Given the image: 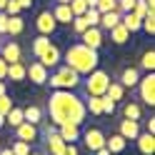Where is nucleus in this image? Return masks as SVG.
Here are the masks:
<instances>
[{
	"label": "nucleus",
	"instance_id": "obj_1",
	"mask_svg": "<svg viewBox=\"0 0 155 155\" xmlns=\"http://www.w3.org/2000/svg\"><path fill=\"white\" fill-rule=\"evenodd\" d=\"M48 113H50L53 125H83L88 118V110H85V100L80 95H75L73 90H55L50 98H48Z\"/></svg>",
	"mask_w": 155,
	"mask_h": 155
},
{
	"label": "nucleus",
	"instance_id": "obj_2",
	"mask_svg": "<svg viewBox=\"0 0 155 155\" xmlns=\"http://www.w3.org/2000/svg\"><path fill=\"white\" fill-rule=\"evenodd\" d=\"M63 60H65L68 68H73L78 75H88L100 65V55H98V50H93V48L83 45V43H73L63 53Z\"/></svg>",
	"mask_w": 155,
	"mask_h": 155
},
{
	"label": "nucleus",
	"instance_id": "obj_3",
	"mask_svg": "<svg viewBox=\"0 0 155 155\" xmlns=\"http://www.w3.org/2000/svg\"><path fill=\"white\" fill-rule=\"evenodd\" d=\"M48 83H50L53 90H75L78 85L83 83V75H78L73 68H68V65H58V68H53V73L48 75Z\"/></svg>",
	"mask_w": 155,
	"mask_h": 155
},
{
	"label": "nucleus",
	"instance_id": "obj_4",
	"mask_svg": "<svg viewBox=\"0 0 155 155\" xmlns=\"http://www.w3.org/2000/svg\"><path fill=\"white\" fill-rule=\"evenodd\" d=\"M83 85H85V95H95V98H103L105 90H108V85H110V75L105 73V70H100V68H95L93 73L85 75Z\"/></svg>",
	"mask_w": 155,
	"mask_h": 155
},
{
	"label": "nucleus",
	"instance_id": "obj_5",
	"mask_svg": "<svg viewBox=\"0 0 155 155\" xmlns=\"http://www.w3.org/2000/svg\"><path fill=\"white\" fill-rule=\"evenodd\" d=\"M135 88H138L140 100L153 108V105H155V75H153V73H145L140 80H138V85H135Z\"/></svg>",
	"mask_w": 155,
	"mask_h": 155
},
{
	"label": "nucleus",
	"instance_id": "obj_6",
	"mask_svg": "<svg viewBox=\"0 0 155 155\" xmlns=\"http://www.w3.org/2000/svg\"><path fill=\"white\" fill-rule=\"evenodd\" d=\"M0 58L10 65V63H23V48L18 40H5L0 43Z\"/></svg>",
	"mask_w": 155,
	"mask_h": 155
},
{
	"label": "nucleus",
	"instance_id": "obj_7",
	"mask_svg": "<svg viewBox=\"0 0 155 155\" xmlns=\"http://www.w3.org/2000/svg\"><path fill=\"white\" fill-rule=\"evenodd\" d=\"M80 138H83L85 148H88L90 153H95V150L105 148V133H103L100 128H88L85 133H80Z\"/></svg>",
	"mask_w": 155,
	"mask_h": 155
},
{
	"label": "nucleus",
	"instance_id": "obj_8",
	"mask_svg": "<svg viewBox=\"0 0 155 155\" xmlns=\"http://www.w3.org/2000/svg\"><path fill=\"white\" fill-rule=\"evenodd\" d=\"M48 75H50V70L40 60H33L30 65H25V78H30V83H35V85H45Z\"/></svg>",
	"mask_w": 155,
	"mask_h": 155
},
{
	"label": "nucleus",
	"instance_id": "obj_9",
	"mask_svg": "<svg viewBox=\"0 0 155 155\" xmlns=\"http://www.w3.org/2000/svg\"><path fill=\"white\" fill-rule=\"evenodd\" d=\"M55 28H58V23H55V18H53L50 10H40V13H38V18H35V30L40 33V35H48V38H50V35L55 33Z\"/></svg>",
	"mask_w": 155,
	"mask_h": 155
},
{
	"label": "nucleus",
	"instance_id": "obj_10",
	"mask_svg": "<svg viewBox=\"0 0 155 155\" xmlns=\"http://www.w3.org/2000/svg\"><path fill=\"white\" fill-rule=\"evenodd\" d=\"M38 135H40V130H38V125L33 123H20L15 128V140H23V143H35Z\"/></svg>",
	"mask_w": 155,
	"mask_h": 155
},
{
	"label": "nucleus",
	"instance_id": "obj_11",
	"mask_svg": "<svg viewBox=\"0 0 155 155\" xmlns=\"http://www.w3.org/2000/svg\"><path fill=\"white\" fill-rule=\"evenodd\" d=\"M38 60H40L45 68H48V70H50V68H58V65H60V60H63V53H60V48H58V45H48V50L40 55V58H38Z\"/></svg>",
	"mask_w": 155,
	"mask_h": 155
},
{
	"label": "nucleus",
	"instance_id": "obj_12",
	"mask_svg": "<svg viewBox=\"0 0 155 155\" xmlns=\"http://www.w3.org/2000/svg\"><path fill=\"white\" fill-rule=\"evenodd\" d=\"M80 43L93 48V50H100V45H103V30H100V28H88L85 33H80Z\"/></svg>",
	"mask_w": 155,
	"mask_h": 155
},
{
	"label": "nucleus",
	"instance_id": "obj_13",
	"mask_svg": "<svg viewBox=\"0 0 155 155\" xmlns=\"http://www.w3.org/2000/svg\"><path fill=\"white\" fill-rule=\"evenodd\" d=\"M53 18H55V23L58 25H70L73 23V10H70V5H65V3H55V8H53Z\"/></svg>",
	"mask_w": 155,
	"mask_h": 155
},
{
	"label": "nucleus",
	"instance_id": "obj_14",
	"mask_svg": "<svg viewBox=\"0 0 155 155\" xmlns=\"http://www.w3.org/2000/svg\"><path fill=\"white\" fill-rule=\"evenodd\" d=\"M118 133L123 135V138L125 140H135V138H138V135H140V123L138 120H120L118 123Z\"/></svg>",
	"mask_w": 155,
	"mask_h": 155
},
{
	"label": "nucleus",
	"instance_id": "obj_15",
	"mask_svg": "<svg viewBox=\"0 0 155 155\" xmlns=\"http://www.w3.org/2000/svg\"><path fill=\"white\" fill-rule=\"evenodd\" d=\"M135 145H138L140 155H153V153H155V138H153V133L140 130V135L135 138Z\"/></svg>",
	"mask_w": 155,
	"mask_h": 155
},
{
	"label": "nucleus",
	"instance_id": "obj_16",
	"mask_svg": "<svg viewBox=\"0 0 155 155\" xmlns=\"http://www.w3.org/2000/svg\"><path fill=\"white\" fill-rule=\"evenodd\" d=\"M120 113H123L125 120H138V123L143 120V105L135 103V100H128V103L120 108Z\"/></svg>",
	"mask_w": 155,
	"mask_h": 155
},
{
	"label": "nucleus",
	"instance_id": "obj_17",
	"mask_svg": "<svg viewBox=\"0 0 155 155\" xmlns=\"http://www.w3.org/2000/svg\"><path fill=\"white\" fill-rule=\"evenodd\" d=\"M58 135H60L65 143H75V140H80V125H73V123L58 125Z\"/></svg>",
	"mask_w": 155,
	"mask_h": 155
},
{
	"label": "nucleus",
	"instance_id": "obj_18",
	"mask_svg": "<svg viewBox=\"0 0 155 155\" xmlns=\"http://www.w3.org/2000/svg\"><path fill=\"white\" fill-rule=\"evenodd\" d=\"M105 148L110 150V155H118V153H123L128 148V140H125L120 133H113L110 138H105Z\"/></svg>",
	"mask_w": 155,
	"mask_h": 155
},
{
	"label": "nucleus",
	"instance_id": "obj_19",
	"mask_svg": "<svg viewBox=\"0 0 155 155\" xmlns=\"http://www.w3.org/2000/svg\"><path fill=\"white\" fill-rule=\"evenodd\" d=\"M138 80H140V70H138V68H125V70L120 73V80H118V83L128 90V88H135Z\"/></svg>",
	"mask_w": 155,
	"mask_h": 155
},
{
	"label": "nucleus",
	"instance_id": "obj_20",
	"mask_svg": "<svg viewBox=\"0 0 155 155\" xmlns=\"http://www.w3.org/2000/svg\"><path fill=\"white\" fill-rule=\"evenodd\" d=\"M23 30H25V20H23V15H10V18H8V33H5V35L18 38V35H23Z\"/></svg>",
	"mask_w": 155,
	"mask_h": 155
},
{
	"label": "nucleus",
	"instance_id": "obj_21",
	"mask_svg": "<svg viewBox=\"0 0 155 155\" xmlns=\"http://www.w3.org/2000/svg\"><path fill=\"white\" fill-rule=\"evenodd\" d=\"M110 40L115 43V45H123V43H128L130 40V33H128V28H125L123 23H118V25H115V28H110Z\"/></svg>",
	"mask_w": 155,
	"mask_h": 155
},
{
	"label": "nucleus",
	"instance_id": "obj_22",
	"mask_svg": "<svg viewBox=\"0 0 155 155\" xmlns=\"http://www.w3.org/2000/svg\"><path fill=\"white\" fill-rule=\"evenodd\" d=\"M105 98L108 100H113L115 105H118L123 98H125V88L118 83V80H110V85H108V90H105Z\"/></svg>",
	"mask_w": 155,
	"mask_h": 155
},
{
	"label": "nucleus",
	"instance_id": "obj_23",
	"mask_svg": "<svg viewBox=\"0 0 155 155\" xmlns=\"http://www.w3.org/2000/svg\"><path fill=\"white\" fill-rule=\"evenodd\" d=\"M23 120L25 123H33V125H40L43 123V108H38V105H28V108H23Z\"/></svg>",
	"mask_w": 155,
	"mask_h": 155
},
{
	"label": "nucleus",
	"instance_id": "obj_24",
	"mask_svg": "<svg viewBox=\"0 0 155 155\" xmlns=\"http://www.w3.org/2000/svg\"><path fill=\"white\" fill-rule=\"evenodd\" d=\"M5 78H10L13 83H23L25 80V63H10V65H8Z\"/></svg>",
	"mask_w": 155,
	"mask_h": 155
},
{
	"label": "nucleus",
	"instance_id": "obj_25",
	"mask_svg": "<svg viewBox=\"0 0 155 155\" xmlns=\"http://www.w3.org/2000/svg\"><path fill=\"white\" fill-rule=\"evenodd\" d=\"M120 23V13L118 10H113V13H103L100 15V30H110V28H115V25H118Z\"/></svg>",
	"mask_w": 155,
	"mask_h": 155
},
{
	"label": "nucleus",
	"instance_id": "obj_26",
	"mask_svg": "<svg viewBox=\"0 0 155 155\" xmlns=\"http://www.w3.org/2000/svg\"><path fill=\"white\" fill-rule=\"evenodd\" d=\"M48 45H50V38H48V35H38L35 40H33L30 50H33V55H35V60H38V58H40V55L48 50Z\"/></svg>",
	"mask_w": 155,
	"mask_h": 155
},
{
	"label": "nucleus",
	"instance_id": "obj_27",
	"mask_svg": "<svg viewBox=\"0 0 155 155\" xmlns=\"http://www.w3.org/2000/svg\"><path fill=\"white\" fill-rule=\"evenodd\" d=\"M85 100V110L90 115H103V98H95V95H88Z\"/></svg>",
	"mask_w": 155,
	"mask_h": 155
},
{
	"label": "nucleus",
	"instance_id": "obj_28",
	"mask_svg": "<svg viewBox=\"0 0 155 155\" xmlns=\"http://www.w3.org/2000/svg\"><path fill=\"white\" fill-rule=\"evenodd\" d=\"M120 23L128 28V33H130V35L140 30V18H135L133 13H123V15H120Z\"/></svg>",
	"mask_w": 155,
	"mask_h": 155
},
{
	"label": "nucleus",
	"instance_id": "obj_29",
	"mask_svg": "<svg viewBox=\"0 0 155 155\" xmlns=\"http://www.w3.org/2000/svg\"><path fill=\"white\" fill-rule=\"evenodd\" d=\"M5 123L10 125V128H18L20 123H25V120H23V108H15V105H13V110L5 115Z\"/></svg>",
	"mask_w": 155,
	"mask_h": 155
},
{
	"label": "nucleus",
	"instance_id": "obj_30",
	"mask_svg": "<svg viewBox=\"0 0 155 155\" xmlns=\"http://www.w3.org/2000/svg\"><path fill=\"white\" fill-rule=\"evenodd\" d=\"M140 68H143V70H148V73H153V68H155V50H153V48L143 53V58H140Z\"/></svg>",
	"mask_w": 155,
	"mask_h": 155
},
{
	"label": "nucleus",
	"instance_id": "obj_31",
	"mask_svg": "<svg viewBox=\"0 0 155 155\" xmlns=\"http://www.w3.org/2000/svg\"><path fill=\"white\" fill-rule=\"evenodd\" d=\"M140 30H145L148 35H153V33H155V10H150V13L140 20Z\"/></svg>",
	"mask_w": 155,
	"mask_h": 155
},
{
	"label": "nucleus",
	"instance_id": "obj_32",
	"mask_svg": "<svg viewBox=\"0 0 155 155\" xmlns=\"http://www.w3.org/2000/svg\"><path fill=\"white\" fill-rule=\"evenodd\" d=\"M95 10H98L100 15L103 13H113V10H118V0H98Z\"/></svg>",
	"mask_w": 155,
	"mask_h": 155
},
{
	"label": "nucleus",
	"instance_id": "obj_33",
	"mask_svg": "<svg viewBox=\"0 0 155 155\" xmlns=\"http://www.w3.org/2000/svg\"><path fill=\"white\" fill-rule=\"evenodd\" d=\"M148 13H150V8H148V3H145V0H135V5H133V15L143 20Z\"/></svg>",
	"mask_w": 155,
	"mask_h": 155
},
{
	"label": "nucleus",
	"instance_id": "obj_34",
	"mask_svg": "<svg viewBox=\"0 0 155 155\" xmlns=\"http://www.w3.org/2000/svg\"><path fill=\"white\" fill-rule=\"evenodd\" d=\"M70 25H73V30H75L78 35H80V33H85V30L90 28V25H88V20H85V15H75Z\"/></svg>",
	"mask_w": 155,
	"mask_h": 155
},
{
	"label": "nucleus",
	"instance_id": "obj_35",
	"mask_svg": "<svg viewBox=\"0 0 155 155\" xmlns=\"http://www.w3.org/2000/svg\"><path fill=\"white\" fill-rule=\"evenodd\" d=\"M85 20H88L90 28H98L100 25V13L95 10V8H88V10H85Z\"/></svg>",
	"mask_w": 155,
	"mask_h": 155
},
{
	"label": "nucleus",
	"instance_id": "obj_36",
	"mask_svg": "<svg viewBox=\"0 0 155 155\" xmlns=\"http://www.w3.org/2000/svg\"><path fill=\"white\" fill-rule=\"evenodd\" d=\"M10 150H13V155H28V153H30V143L15 140V143L10 145Z\"/></svg>",
	"mask_w": 155,
	"mask_h": 155
},
{
	"label": "nucleus",
	"instance_id": "obj_37",
	"mask_svg": "<svg viewBox=\"0 0 155 155\" xmlns=\"http://www.w3.org/2000/svg\"><path fill=\"white\" fill-rule=\"evenodd\" d=\"M70 10H73V15H85V10H88V3L85 0H70Z\"/></svg>",
	"mask_w": 155,
	"mask_h": 155
},
{
	"label": "nucleus",
	"instance_id": "obj_38",
	"mask_svg": "<svg viewBox=\"0 0 155 155\" xmlns=\"http://www.w3.org/2000/svg\"><path fill=\"white\" fill-rule=\"evenodd\" d=\"M10 110H13V100L8 98V93H5V95H0V113H3V115H8Z\"/></svg>",
	"mask_w": 155,
	"mask_h": 155
},
{
	"label": "nucleus",
	"instance_id": "obj_39",
	"mask_svg": "<svg viewBox=\"0 0 155 155\" xmlns=\"http://www.w3.org/2000/svg\"><path fill=\"white\" fill-rule=\"evenodd\" d=\"M3 13H5V15H20L23 10H20V5H18V0H8V5H5Z\"/></svg>",
	"mask_w": 155,
	"mask_h": 155
},
{
	"label": "nucleus",
	"instance_id": "obj_40",
	"mask_svg": "<svg viewBox=\"0 0 155 155\" xmlns=\"http://www.w3.org/2000/svg\"><path fill=\"white\" fill-rule=\"evenodd\" d=\"M133 5H135V0H118V13H133Z\"/></svg>",
	"mask_w": 155,
	"mask_h": 155
},
{
	"label": "nucleus",
	"instance_id": "obj_41",
	"mask_svg": "<svg viewBox=\"0 0 155 155\" xmlns=\"http://www.w3.org/2000/svg\"><path fill=\"white\" fill-rule=\"evenodd\" d=\"M115 108H118V105H115L113 100H108V98L103 95V115H113V113H115Z\"/></svg>",
	"mask_w": 155,
	"mask_h": 155
},
{
	"label": "nucleus",
	"instance_id": "obj_42",
	"mask_svg": "<svg viewBox=\"0 0 155 155\" xmlns=\"http://www.w3.org/2000/svg\"><path fill=\"white\" fill-rule=\"evenodd\" d=\"M63 155H80V150H78V145H75V143H68V145H65V150H63Z\"/></svg>",
	"mask_w": 155,
	"mask_h": 155
},
{
	"label": "nucleus",
	"instance_id": "obj_43",
	"mask_svg": "<svg viewBox=\"0 0 155 155\" xmlns=\"http://www.w3.org/2000/svg\"><path fill=\"white\" fill-rule=\"evenodd\" d=\"M8 18H10V15L0 13V35H5V33H8Z\"/></svg>",
	"mask_w": 155,
	"mask_h": 155
},
{
	"label": "nucleus",
	"instance_id": "obj_44",
	"mask_svg": "<svg viewBox=\"0 0 155 155\" xmlns=\"http://www.w3.org/2000/svg\"><path fill=\"white\" fill-rule=\"evenodd\" d=\"M145 133H155V118L145 120Z\"/></svg>",
	"mask_w": 155,
	"mask_h": 155
},
{
	"label": "nucleus",
	"instance_id": "obj_45",
	"mask_svg": "<svg viewBox=\"0 0 155 155\" xmlns=\"http://www.w3.org/2000/svg\"><path fill=\"white\" fill-rule=\"evenodd\" d=\"M5 73H8V63L0 58V80H5Z\"/></svg>",
	"mask_w": 155,
	"mask_h": 155
},
{
	"label": "nucleus",
	"instance_id": "obj_46",
	"mask_svg": "<svg viewBox=\"0 0 155 155\" xmlns=\"http://www.w3.org/2000/svg\"><path fill=\"white\" fill-rule=\"evenodd\" d=\"M18 5H20V10H28L33 5V0H18Z\"/></svg>",
	"mask_w": 155,
	"mask_h": 155
},
{
	"label": "nucleus",
	"instance_id": "obj_47",
	"mask_svg": "<svg viewBox=\"0 0 155 155\" xmlns=\"http://www.w3.org/2000/svg\"><path fill=\"white\" fill-rule=\"evenodd\" d=\"M93 155H110V150H108V148H100V150H95Z\"/></svg>",
	"mask_w": 155,
	"mask_h": 155
},
{
	"label": "nucleus",
	"instance_id": "obj_48",
	"mask_svg": "<svg viewBox=\"0 0 155 155\" xmlns=\"http://www.w3.org/2000/svg\"><path fill=\"white\" fill-rule=\"evenodd\" d=\"M8 93V88H5V80H0V95H5Z\"/></svg>",
	"mask_w": 155,
	"mask_h": 155
},
{
	"label": "nucleus",
	"instance_id": "obj_49",
	"mask_svg": "<svg viewBox=\"0 0 155 155\" xmlns=\"http://www.w3.org/2000/svg\"><path fill=\"white\" fill-rule=\"evenodd\" d=\"M0 155H13V150H10V148H3V150H0Z\"/></svg>",
	"mask_w": 155,
	"mask_h": 155
},
{
	"label": "nucleus",
	"instance_id": "obj_50",
	"mask_svg": "<svg viewBox=\"0 0 155 155\" xmlns=\"http://www.w3.org/2000/svg\"><path fill=\"white\" fill-rule=\"evenodd\" d=\"M85 3H88V8H95V5H98V0H85Z\"/></svg>",
	"mask_w": 155,
	"mask_h": 155
},
{
	"label": "nucleus",
	"instance_id": "obj_51",
	"mask_svg": "<svg viewBox=\"0 0 155 155\" xmlns=\"http://www.w3.org/2000/svg\"><path fill=\"white\" fill-rule=\"evenodd\" d=\"M5 5H8V0H0V13L5 10Z\"/></svg>",
	"mask_w": 155,
	"mask_h": 155
},
{
	"label": "nucleus",
	"instance_id": "obj_52",
	"mask_svg": "<svg viewBox=\"0 0 155 155\" xmlns=\"http://www.w3.org/2000/svg\"><path fill=\"white\" fill-rule=\"evenodd\" d=\"M3 125H5V115L0 113V128H3Z\"/></svg>",
	"mask_w": 155,
	"mask_h": 155
},
{
	"label": "nucleus",
	"instance_id": "obj_53",
	"mask_svg": "<svg viewBox=\"0 0 155 155\" xmlns=\"http://www.w3.org/2000/svg\"><path fill=\"white\" fill-rule=\"evenodd\" d=\"M55 3H65V5H68V3H70V0H55Z\"/></svg>",
	"mask_w": 155,
	"mask_h": 155
},
{
	"label": "nucleus",
	"instance_id": "obj_54",
	"mask_svg": "<svg viewBox=\"0 0 155 155\" xmlns=\"http://www.w3.org/2000/svg\"><path fill=\"white\" fill-rule=\"evenodd\" d=\"M28 155H43V153H28Z\"/></svg>",
	"mask_w": 155,
	"mask_h": 155
}]
</instances>
